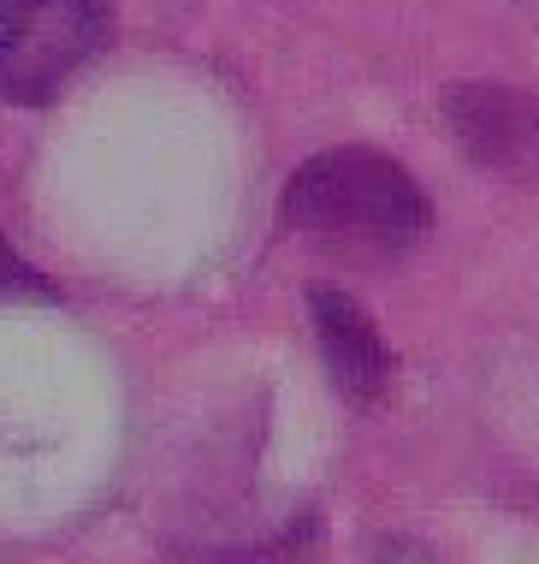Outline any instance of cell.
Wrapping results in <instances>:
<instances>
[{"label":"cell","mask_w":539,"mask_h":564,"mask_svg":"<svg viewBox=\"0 0 539 564\" xmlns=\"http://www.w3.org/2000/svg\"><path fill=\"white\" fill-rule=\"evenodd\" d=\"M433 208L421 185L380 149H327L302 161L285 185V226L327 250H344L350 262L397 256L427 232Z\"/></svg>","instance_id":"cell-1"},{"label":"cell","mask_w":539,"mask_h":564,"mask_svg":"<svg viewBox=\"0 0 539 564\" xmlns=\"http://www.w3.org/2000/svg\"><path fill=\"white\" fill-rule=\"evenodd\" d=\"M113 36V0H0V101L42 108Z\"/></svg>","instance_id":"cell-2"},{"label":"cell","mask_w":539,"mask_h":564,"mask_svg":"<svg viewBox=\"0 0 539 564\" xmlns=\"http://www.w3.org/2000/svg\"><path fill=\"white\" fill-rule=\"evenodd\" d=\"M444 131L474 166L521 173L539 161V101L504 84H451L439 101Z\"/></svg>","instance_id":"cell-3"},{"label":"cell","mask_w":539,"mask_h":564,"mask_svg":"<svg viewBox=\"0 0 539 564\" xmlns=\"http://www.w3.org/2000/svg\"><path fill=\"white\" fill-rule=\"evenodd\" d=\"M308 315H315V339H320V357H327L332 387L356 410L380 404V392L392 387V350H385L374 315L350 292H338V285H308Z\"/></svg>","instance_id":"cell-4"}]
</instances>
